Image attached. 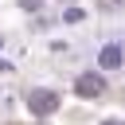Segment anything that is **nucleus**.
<instances>
[{"label": "nucleus", "instance_id": "7ed1b4c3", "mask_svg": "<svg viewBox=\"0 0 125 125\" xmlns=\"http://www.w3.org/2000/svg\"><path fill=\"white\" fill-rule=\"evenodd\" d=\"M102 66H105V70H117V66H121V47H105V51H102Z\"/></svg>", "mask_w": 125, "mask_h": 125}, {"label": "nucleus", "instance_id": "f03ea898", "mask_svg": "<svg viewBox=\"0 0 125 125\" xmlns=\"http://www.w3.org/2000/svg\"><path fill=\"white\" fill-rule=\"evenodd\" d=\"M27 105H31V109H35V113H51V109H55V105H59V98H55V94H51V90H35V94H31V98H27Z\"/></svg>", "mask_w": 125, "mask_h": 125}, {"label": "nucleus", "instance_id": "20e7f679", "mask_svg": "<svg viewBox=\"0 0 125 125\" xmlns=\"http://www.w3.org/2000/svg\"><path fill=\"white\" fill-rule=\"evenodd\" d=\"M105 125H121V121H105Z\"/></svg>", "mask_w": 125, "mask_h": 125}, {"label": "nucleus", "instance_id": "f257e3e1", "mask_svg": "<svg viewBox=\"0 0 125 125\" xmlns=\"http://www.w3.org/2000/svg\"><path fill=\"white\" fill-rule=\"evenodd\" d=\"M74 90H78L82 98H102V94H105V78H102V74H78Z\"/></svg>", "mask_w": 125, "mask_h": 125}]
</instances>
